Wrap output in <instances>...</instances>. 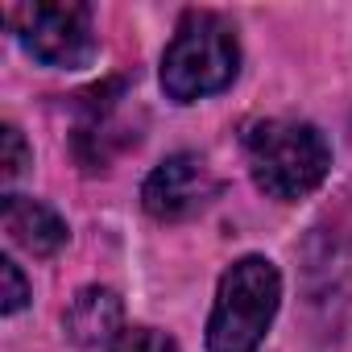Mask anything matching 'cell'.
I'll use <instances>...</instances> for the list:
<instances>
[{
    "instance_id": "6da1fadb",
    "label": "cell",
    "mask_w": 352,
    "mask_h": 352,
    "mask_svg": "<svg viewBox=\"0 0 352 352\" xmlns=\"http://www.w3.org/2000/svg\"><path fill=\"white\" fill-rule=\"evenodd\" d=\"M245 157L253 183L282 204L307 199L331 170V149L323 133L307 120H257L245 133Z\"/></svg>"
},
{
    "instance_id": "7a4b0ae2",
    "label": "cell",
    "mask_w": 352,
    "mask_h": 352,
    "mask_svg": "<svg viewBox=\"0 0 352 352\" xmlns=\"http://www.w3.org/2000/svg\"><path fill=\"white\" fill-rule=\"evenodd\" d=\"M241 71L236 30L216 13H187L162 54V91L174 104H195L232 87Z\"/></svg>"
},
{
    "instance_id": "3957f363",
    "label": "cell",
    "mask_w": 352,
    "mask_h": 352,
    "mask_svg": "<svg viewBox=\"0 0 352 352\" xmlns=\"http://www.w3.org/2000/svg\"><path fill=\"white\" fill-rule=\"evenodd\" d=\"M282 302V274L265 257H241L216 290L208 352H257Z\"/></svg>"
},
{
    "instance_id": "277c9868",
    "label": "cell",
    "mask_w": 352,
    "mask_h": 352,
    "mask_svg": "<svg viewBox=\"0 0 352 352\" xmlns=\"http://www.w3.org/2000/svg\"><path fill=\"white\" fill-rule=\"evenodd\" d=\"M5 17L25 54L42 67L75 71L96 58V25L87 5H17Z\"/></svg>"
},
{
    "instance_id": "5b68a950",
    "label": "cell",
    "mask_w": 352,
    "mask_h": 352,
    "mask_svg": "<svg viewBox=\"0 0 352 352\" xmlns=\"http://www.w3.org/2000/svg\"><path fill=\"white\" fill-rule=\"evenodd\" d=\"M216 195H220V183L199 153L166 157L141 183V204L153 220H187V216L204 212Z\"/></svg>"
},
{
    "instance_id": "8992f818",
    "label": "cell",
    "mask_w": 352,
    "mask_h": 352,
    "mask_svg": "<svg viewBox=\"0 0 352 352\" xmlns=\"http://www.w3.org/2000/svg\"><path fill=\"white\" fill-rule=\"evenodd\" d=\"M63 331L75 348H112L124 331L120 294L108 286H83L63 315Z\"/></svg>"
},
{
    "instance_id": "52a82bcc",
    "label": "cell",
    "mask_w": 352,
    "mask_h": 352,
    "mask_svg": "<svg viewBox=\"0 0 352 352\" xmlns=\"http://www.w3.org/2000/svg\"><path fill=\"white\" fill-rule=\"evenodd\" d=\"M0 224H5V236L25 249L30 257H54L63 245H67V220L46 208L42 199H30V195H5L0 204Z\"/></svg>"
},
{
    "instance_id": "ba28073f",
    "label": "cell",
    "mask_w": 352,
    "mask_h": 352,
    "mask_svg": "<svg viewBox=\"0 0 352 352\" xmlns=\"http://www.w3.org/2000/svg\"><path fill=\"white\" fill-rule=\"evenodd\" d=\"M30 162H34V153H30L21 129L17 124H5V129H0V179H5V183L21 179Z\"/></svg>"
},
{
    "instance_id": "9c48e42d",
    "label": "cell",
    "mask_w": 352,
    "mask_h": 352,
    "mask_svg": "<svg viewBox=\"0 0 352 352\" xmlns=\"http://www.w3.org/2000/svg\"><path fill=\"white\" fill-rule=\"evenodd\" d=\"M25 302H30V282H25V274L17 270L13 257H0V311H5V315H17Z\"/></svg>"
},
{
    "instance_id": "30bf717a",
    "label": "cell",
    "mask_w": 352,
    "mask_h": 352,
    "mask_svg": "<svg viewBox=\"0 0 352 352\" xmlns=\"http://www.w3.org/2000/svg\"><path fill=\"white\" fill-rule=\"evenodd\" d=\"M108 352H179V344L157 327H124Z\"/></svg>"
}]
</instances>
